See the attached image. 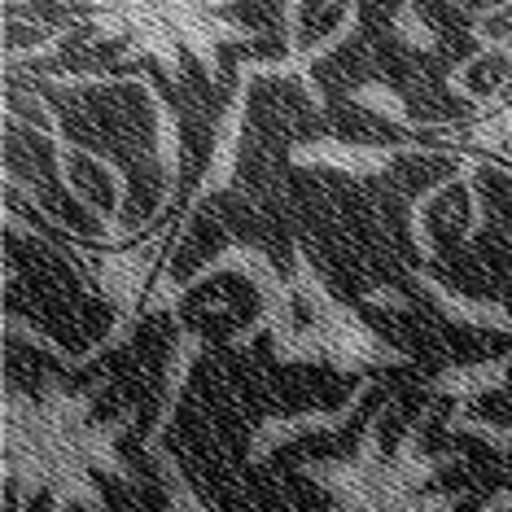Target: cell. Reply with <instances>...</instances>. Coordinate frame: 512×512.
Here are the masks:
<instances>
[{"label":"cell","mask_w":512,"mask_h":512,"mask_svg":"<svg viewBox=\"0 0 512 512\" xmlns=\"http://www.w3.org/2000/svg\"><path fill=\"white\" fill-rule=\"evenodd\" d=\"M451 88L460 97H473V101H495L512 88V49L504 44H491L486 53H473L469 62L451 75Z\"/></svg>","instance_id":"6da1fadb"}]
</instances>
